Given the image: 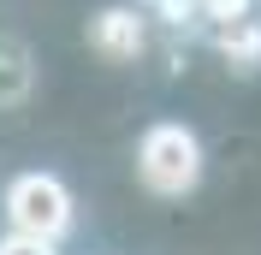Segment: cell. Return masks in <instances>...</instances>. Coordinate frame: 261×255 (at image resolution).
<instances>
[{
  "mask_svg": "<svg viewBox=\"0 0 261 255\" xmlns=\"http://www.w3.org/2000/svg\"><path fill=\"white\" fill-rule=\"evenodd\" d=\"M6 220H12L18 238L60 243L71 232V220H77V208H71V190L54 172H18L6 184Z\"/></svg>",
  "mask_w": 261,
  "mask_h": 255,
  "instance_id": "1",
  "label": "cell"
},
{
  "mask_svg": "<svg viewBox=\"0 0 261 255\" xmlns=\"http://www.w3.org/2000/svg\"><path fill=\"white\" fill-rule=\"evenodd\" d=\"M137 178L154 196H184L202 178V143L184 125H148L137 143Z\"/></svg>",
  "mask_w": 261,
  "mask_h": 255,
  "instance_id": "2",
  "label": "cell"
},
{
  "mask_svg": "<svg viewBox=\"0 0 261 255\" xmlns=\"http://www.w3.org/2000/svg\"><path fill=\"white\" fill-rule=\"evenodd\" d=\"M89 42H95L107 60H137V54H143V18L130 12V6H107V12L95 18Z\"/></svg>",
  "mask_w": 261,
  "mask_h": 255,
  "instance_id": "3",
  "label": "cell"
},
{
  "mask_svg": "<svg viewBox=\"0 0 261 255\" xmlns=\"http://www.w3.org/2000/svg\"><path fill=\"white\" fill-rule=\"evenodd\" d=\"M220 48L231 54V65H244V71H249V65L261 60V30L249 24V18H231V24H220Z\"/></svg>",
  "mask_w": 261,
  "mask_h": 255,
  "instance_id": "4",
  "label": "cell"
},
{
  "mask_svg": "<svg viewBox=\"0 0 261 255\" xmlns=\"http://www.w3.org/2000/svg\"><path fill=\"white\" fill-rule=\"evenodd\" d=\"M190 12L208 18L214 30H220V24H231V18H249V0H190Z\"/></svg>",
  "mask_w": 261,
  "mask_h": 255,
  "instance_id": "5",
  "label": "cell"
},
{
  "mask_svg": "<svg viewBox=\"0 0 261 255\" xmlns=\"http://www.w3.org/2000/svg\"><path fill=\"white\" fill-rule=\"evenodd\" d=\"M0 255H54V243H42V238H18V232H6V238H0Z\"/></svg>",
  "mask_w": 261,
  "mask_h": 255,
  "instance_id": "6",
  "label": "cell"
}]
</instances>
